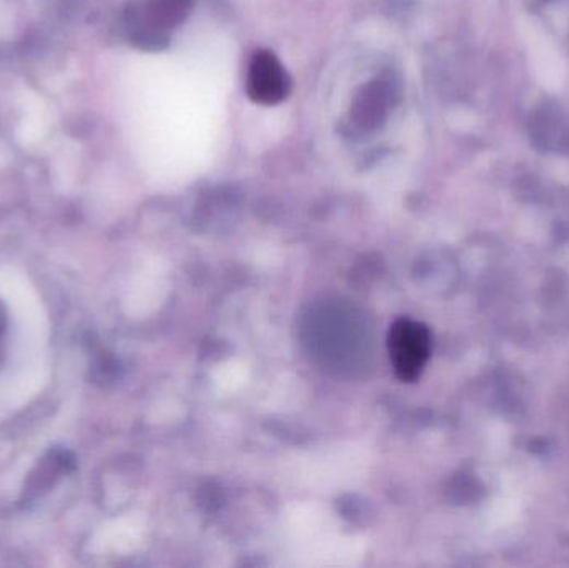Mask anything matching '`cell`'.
<instances>
[{
    "label": "cell",
    "mask_w": 569,
    "mask_h": 568,
    "mask_svg": "<svg viewBox=\"0 0 569 568\" xmlns=\"http://www.w3.org/2000/svg\"><path fill=\"white\" fill-rule=\"evenodd\" d=\"M2 334H4V317L0 314V343H2Z\"/></svg>",
    "instance_id": "cell-5"
},
{
    "label": "cell",
    "mask_w": 569,
    "mask_h": 568,
    "mask_svg": "<svg viewBox=\"0 0 569 568\" xmlns=\"http://www.w3.org/2000/svg\"><path fill=\"white\" fill-rule=\"evenodd\" d=\"M385 107V101H383L382 91H376L375 88H370V91L364 94L363 101L360 102L361 116L360 120L363 126H370V124H376L380 119V114Z\"/></svg>",
    "instance_id": "cell-4"
},
{
    "label": "cell",
    "mask_w": 569,
    "mask_h": 568,
    "mask_svg": "<svg viewBox=\"0 0 569 568\" xmlns=\"http://www.w3.org/2000/svg\"><path fill=\"white\" fill-rule=\"evenodd\" d=\"M72 455L63 450H54L35 467L25 485V499L35 500L43 496L62 477L63 474L72 468Z\"/></svg>",
    "instance_id": "cell-3"
},
{
    "label": "cell",
    "mask_w": 569,
    "mask_h": 568,
    "mask_svg": "<svg viewBox=\"0 0 569 568\" xmlns=\"http://www.w3.org/2000/svg\"><path fill=\"white\" fill-rule=\"evenodd\" d=\"M290 91L289 76L280 60L267 50L255 54L248 67L247 94L262 105L280 104Z\"/></svg>",
    "instance_id": "cell-2"
},
{
    "label": "cell",
    "mask_w": 569,
    "mask_h": 568,
    "mask_svg": "<svg viewBox=\"0 0 569 568\" xmlns=\"http://www.w3.org/2000/svg\"><path fill=\"white\" fill-rule=\"evenodd\" d=\"M430 334L427 327L411 321H398L388 335L390 357L396 375L411 382L420 375L430 356Z\"/></svg>",
    "instance_id": "cell-1"
}]
</instances>
